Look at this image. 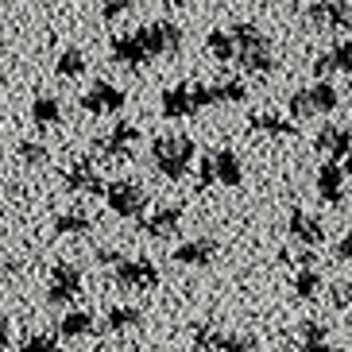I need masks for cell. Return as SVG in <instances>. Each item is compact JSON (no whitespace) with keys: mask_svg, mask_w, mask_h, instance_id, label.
<instances>
[{"mask_svg":"<svg viewBox=\"0 0 352 352\" xmlns=\"http://www.w3.org/2000/svg\"><path fill=\"white\" fill-rule=\"evenodd\" d=\"M51 228L54 236H85V232H94V217L82 209H70V213H58Z\"/></svg>","mask_w":352,"mask_h":352,"instance_id":"d4e9b609","label":"cell"},{"mask_svg":"<svg viewBox=\"0 0 352 352\" xmlns=\"http://www.w3.org/2000/svg\"><path fill=\"white\" fill-rule=\"evenodd\" d=\"M20 352H63V344H58L54 333H28L23 344H20Z\"/></svg>","mask_w":352,"mask_h":352,"instance_id":"1f68e13d","label":"cell"},{"mask_svg":"<svg viewBox=\"0 0 352 352\" xmlns=\"http://www.w3.org/2000/svg\"><path fill=\"white\" fill-rule=\"evenodd\" d=\"M287 236L294 240V244H302V248H318L321 240H325V228H321V221L314 217V213L294 206L287 213Z\"/></svg>","mask_w":352,"mask_h":352,"instance_id":"5bb4252c","label":"cell"},{"mask_svg":"<svg viewBox=\"0 0 352 352\" xmlns=\"http://www.w3.org/2000/svg\"><path fill=\"white\" fill-rule=\"evenodd\" d=\"M66 190L97 197V194L104 190V182H101V175H97V166L89 163V159H78V163H74L70 170H66Z\"/></svg>","mask_w":352,"mask_h":352,"instance_id":"ffe728a7","label":"cell"},{"mask_svg":"<svg viewBox=\"0 0 352 352\" xmlns=\"http://www.w3.org/2000/svg\"><path fill=\"white\" fill-rule=\"evenodd\" d=\"M159 113H163L166 120H186V116H194V104H190V85L186 82L166 85L163 94H159Z\"/></svg>","mask_w":352,"mask_h":352,"instance_id":"d6986e66","label":"cell"},{"mask_svg":"<svg viewBox=\"0 0 352 352\" xmlns=\"http://www.w3.org/2000/svg\"><path fill=\"white\" fill-rule=\"evenodd\" d=\"M109 54H113L116 66H128V70H140V66H147L151 58L144 54V47H140V39L132 35H116L113 43H109Z\"/></svg>","mask_w":352,"mask_h":352,"instance_id":"44dd1931","label":"cell"},{"mask_svg":"<svg viewBox=\"0 0 352 352\" xmlns=\"http://www.w3.org/2000/svg\"><path fill=\"white\" fill-rule=\"evenodd\" d=\"M197 186L206 190V186H213V170H209V159L201 166H197Z\"/></svg>","mask_w":352,"mask_h":352,"instance_id":"f35d334b","label":"cell"},{"mask_svg":"<svg viewBox=\"0 0 352 352\" xmlns=\"http://www.w3.org/2000/svg\"><path fill=\"white\" fill-rule=\"evenodd\" d=\"M135 144H140V128L128 124V120H116L113 132H104L94 140V151L101 159H128Z\"/></svg>","mask_w":352,"mask_h":352,"instance_id":"30bf717a","label":"cell"},{"mask_svg":"<svg viewBox=\"0 0 352 352\" xmlns=\"http://www.w3.org/2000/svg\"><path fill=\"white\" fill-rule=\"evenodd\" d=\"M206 54L213 58V63H232V39H228V32H209L206 35Z\"/></svg>","mask_w":352,"mask_h":352,"instance_id":"f546056e","label":"cell"},{"mask_svg":"<svg viewBox=\"0 0 352 352\" xmlns=\"http://www.w3.org/2000/svg\"><path fill=\"white\" fill-rule=\"evenodd\" d=\"M209 170H213V182L221 186H244V163L232 147H221L209 155Z\"/></svg>","mask_w":352,"mask_h":352,"instance_id":"e0dca14e","label":"cell"},{"mask_svg":"<svg viewBox=\"0 0 352 352\" xmlns=\"http://www.w3.org/2000/svg\"><path fill=\"white\" fill-rule=\"evenodd\" d=\"M217 256H221V244H217V240L197 236V240H182L170 259H175L178 267H209Z\"/></svg>","mask_w":352,"mask_h":352,"instance_id":"9a60e30c","label":"cell"},{"mask_svg":"<svg viewBox=\"0 0 352 352\" xmlns=\"http://www.w3.org/2000/svg\"><path fill=\"white\" fill-rule=\"evenodd\" d=\"M32 124L35 128H54V124H63V101H58V97L54 94H39L32 101Z\"/></svg>","mask_w":352,"mask_h":352,"instance_id":"603a6c76","label":"cell"},{"mask_svg":"<svg viewBox=\"0 0 352 352\" xmlns=\"http://www.w3.org/2000/svg\"><path fill=\"white\" fill-rule=\"evenodd\" d=\"M325 325H321V321H302L298 325V341L302 344H325Z\"/></svg>","mask_w":352,"mask_h":352,"instance_id":"836d02e7","label":"cell"},{"mask_svg":"<svg viewBox=\"0 0 352 352\" xmlns=\"http://www.w3.org/2000/svg\"><path fill=\"white\" fill-rule=\"evenodd\" d=\"M248 124H252V132H263V135H294L298 132V128L279 113H252Z\"/></svg>","mask_w":352,"mask_h":352,"instance_id":"4316f807","label":"cell"},{"mask_svg":"<svg viewBox=\"0 0 352 352\" xmlns=\"http://www.w3.org/2000/svg\"><path fill=\"white\" fill-rule=\"evenodd\" d=\"M85 275L78 263H54L51 267V283H47V302L51 306H70V302L82 298Z\"/></svg>","mask_w":352,"mask_h":352,"instance_id":"8992f818","label":"cell"},{"mask_svg":"<svg viewBox=\"0 0 352 352\" xmlns=\"http://www.w3.org/2000/svg\"><path fill=\"white\" fill-rule=\"evenodd\" d=\"M8 344H12V321L0 314V349H8Z\"/></svg>","mask_w":352,"mask_h":352,"instance_id":"ab89813d","label":"cell"},{"mask_svg":"<svg viewBox=\"0 0 352 352\" xmlns=\"http://www.w3.org/2000/svg\"><path fill=\"white\" fill-rule=\"evenodd\" d=\"M349 43H337V47H329V51H321L318 58H314V74H318V82H329L333 74H341V78H349L352 70V58H349Z\"/></svg>","mask_w":352,"mask_h":352,"instance_id":"ac0fdd59","label":"cell"},{"mask_svg":"<svg viewBox=\"0 0 352 352\" xmlns=\"http://www.w3.org/2000/svg\"><path fill=\"white\" fill-rule=\"evenodd\" d=\"M352 20L349 0H314L306 4V23L318 28V32H344Z\"/></svg>","mask_w":352,"mask_h":352,"instance_id":"9c48e42d","label":"cell"},{"mask_svg":"<svg viewBox=\"0 0 352 352\" xmlns=\"http://www.w3.org/2000/svg\"><path fill=\"white\" fill-rule=\"evenodd\" d=\"M128 8H132V0H101V16L104 20H120Z\"/></svg>","mask_w":352,"mask_h":352,"instance_id":"d590c367","label":"cell"},{"mask_svg":"<svg viewBox=\"0 0 352 352\" xmlns=\"http://www.w3.org/2000/svg\"><path fill=\"white\" fill-rule=\"evenodd\" d=\"M194 341L201 352H256V341H252L248 333H225V329H206V325H197Z\"/></svg>","mask_w":352,"mask_h":352,"instance_id":"8fae6325","label":"cell"},{"mask_svg":"<svg viewBox=\"0 0 352 352\" xmlns=\"http://www.w3.org/2000/svg\"><path fill=\"white\" fill-rule=\"evenodd\" d=\"M113 279L116 287L124 290H155L159 287V267L151 263V259H120L113 267Z\"/></svg>","mask_w":352,"mask_h":352,"instance_id":"52a82bcc","label":"cell"},{"mask_svg":"<svg viewBox=\"0 0 352 352\" xmlns=\"http://www.w3.org/2000/svg\"><path fill=\"white\" fill-rule=\"evenodd\" d=\"M302 352H337V349H333V344H306Z\"/></svg>","mask_w":352,"mask_h":352,"instance_id":"60d3db41","label":"cell"},{"mask_svg":"<svg viewBox=\"0 0 352 352\" xmlns=\"http://www.w3.org/2000/svg\"><path fill=\"white\" fill-rule=\"evenodd\" d=\"M101 194H104V201H109V209H113L116 217H124V221L140 217V213L147 209V190L140 186V182H132V178H113Z\"/></svg>","mask_w":352,"mask_h":352,"instance_id":"277c9868","label":"cell"},{"mask_svg":"<svg viewBox=\"0 0 352 352\" xmlns=\"http://www.w3.org/2000/svg\"><path fill=\"white\" fill-rule=\"evenodd\" d=\"M314 186H318V197L325 206H344V190H349V170H344V163H321Z\"/></svg>","mask_w":352,"mask_h":352,"instance_id":"4fadbf2b","label":"cell"},{"mask_svg":"<svg viewBox=\"0 0 352 352\" xmlns=\"http://www.w3.org/2000/svg\"><path fill=\"white\" fill-rule=\"evenodd\" d=\"M228 39H232V58L244 66V74L263 78V74L275 70V63H279L275 58V47H271V39L252 20H236L228 28Z\"/></svg>","mask_w":352,"mask_h":352,"instance_id":"6da1fadb","label":"cell"},{"mask_svg":"<svg viewBox=\"0 0 352 352\" xmlns=\"http://www.w3.org/2000/svg\"><path fill=\"white\" fill-rule=\"evenodd\" d=\"M16 155H20V163H28V166H43L47 159H51V151H47V144H39V140H23V144L16 147Z\"/></svg>","mask_w":352,"mask_h":352,"instance_id":"4dcf8cb0","label":"cell"},{"mask_svg":"<svg viewBox=\"0 0 352 352\" xmlns=\"http://www.w3.org/2000/svg\"><path fill=\"white\" fill-rule=\"evenodd\" d=\"M85 70H89V58H85L82 47H66V51L54 58V74H58V78H66V82L82 78Z\"/></svg>","mask_w":352,"mask_h":352,"instance_id":"484cf974","label":"cell"},{"mask_svg":"<svg viewBox=\"0 0 352 352\" xmlns=\"http://www.w3.org/2000/svg\"><path fill=\"white\" fill-rule=\"evenodd\" d=\"M94 329H97V318L89 310H66L63 321H58L63 341H85V337H94Z\"/></svg>","mask_w":352,"mask_h":352,"instance_id":"7402d4cb","label":"cell"},{"mask_svg":"<svg viewBox=\"0 0 352 352\" xmlns=\"http://www.w3.org/2000/svg\"><path fill=\"white\" fill-rule=\"evenodd\" d=\"M190 104H194V113L213 109V104H217V89L206 85V82H190Z\"/></svg>","mask_w":352,"mask_h":352,"instance_id":"d6a6232c","label":"cell"},{"mask_svg":"<svg viewBox=\"0 0 352 352\" xmlns=\"http://www.w3.org/2000/svg\"><path fill=\"white\" fill-rule=\"evenodd\" d=\"M337 104H341L337 85L314 82L306 89H298V94H290V116H298V120H306V116H329V113H337Z\"/></svg>","mask_w":352,"mask_h":352,"instance_id":"3957f363","label":"cell"},{"mask_svg":"<svg viewBox=\"0 0 352 352\" xmlns=\"http://www.w3.org/2000/svg\"><path fill=\"white\" fill-rule=\"evenodd\" d=\"M140 47H144L147 58H159V54H178L182 51V28L170 20H151L135 32Z\"/></svg>","mask_w":352,"mask_h":352,"instance_id":"5b68a950","label":"cell"},{"mask_svg":"<svg viewBox=\"0 0 352 352\" xmlns=\"http://www.w3.org/2000/svg\"><path fill=\"white\" fill-rule=\"evenodd\" d=\"M166 8H182V4H194V0H163Z\"/></svg>","mask_w":352,"mask_h":352,"instance_id":"b9f144b4","label":"cell"},{"mask_svg":"<svg viewBox=\"0 0 352 352\" xmlns=\"http://www.w3.org/2000/svg\"><path fill=\"white\" fill-rule=\"evenodd\" d=\"M294 294H298L302 302H314L321 294V271L314 267H298L294 271Z\"/></svg>","mask_w":352,"mask_h":352,"instance_id":"83f0119b","label":"cell"},{"mask_svg":"<svg viewBox=\"0 0 352 352\" xmlns=\"http://www.w3.org/2000/svg\"><path fill=\"white\" fill-rule=\"evenodd\" d=\"M182 217H186V209L178 206V201H166V206L151 209L144 221H140V228H144V236L151 240H170L182 228Z\"/></svg>","mask_w":352,"mask_h":352,"instance_id":"7c38bea8","label":"cell"},{"mask_svg":"<svg viewBox=\"0 0 352 352\" xmlns=\"http://www.w3.org/2000/svg\"><path fill=\"white\" fill-rule=\"evenodd\" d=\"M197 147L190 135H155L151 140V166L155 175H163L166 182H182L194 166Z\"/></svg>","mask_w":352,"mask_h":352,"instance_id":"7a4b0ae2","label":"cell"},{"mask_svg":"<svg viewBox=\"0 0 352 352\" xmlns=\"http://www.w3.org/2000/svg\"><path fill=\"white\" fill-rule=\"evenodd\" d=\"M329 298H333V306H337V310H349V298H352V287H349V279H341V283H333V290H329Z\"/></svg>","mask_w":352,"mask_h":352,"instance_id":"e575fe53","label":"cell"},{"mask_svg":"<svg viewBox=\"0 0 352 352\" xmlns=\"http://www.w3.org/2000/svg\"><path fill=\"white\" fill-rule=\"evenodd\" d=\"M124 89H120V85H113V82H94L89 85V89H85L82 94V109L89 116H116L120 113V109H124Z\"/></svg>","mask_w":352,"mask_h":352,"instance_id":"ba28073f","label":"cell"},{"mask_svg":"<svg viewBox=\"0 0 352 352\" xmlns=\"http://www.w3.org/2000/svg\"><path fill=\"white\" fill-rule=\"evenodd\" d=\"M213 89H217V104H244L248 101V85H244V78H225V82H217Z\"/></svg>","mask_w":352,"mask_h":352,"instance_id":"f1b7e54d","label":"cell"},{"mask_svg":"<svg viewBox=\"0 0 352 352\" xmlns=\"http://www.w3.org/2000/svg\"><path fill=\"white\" fill-rule=\"evenodd\" d=\"M352 147V135H349V124H325L318 135H314V151H325L329 163H344Z\"/></svg>","mask_w":352,"mask_h":352,"instance_id":"2e32d148","label":"cell"},{"mask_svg":"<svg viewBox=\"0 0 352 352\" xmlns=\"http://www.w3.org/2000/svg\"><path fill=\"white\" fill-rule=\"evenodd\" d=\"M333 256L341 259V263H349V259H352V236H341V240H337V248H333Z\"/></svg>","mask_w":352,"mask_h":352,"instance_id":"74e56055","label":"cell"},{"mask_svg":"<svg viewBox=\"0 0 352 352\" xmlns=\"http://www.w3.org/2000/svg\"><path fill=\"white\" fill-rule=\"evenodd\" d=\"M120 248H97V263H104V267H116V263H120Z\"/></svg>","mask_w":352,"mask_h":352,"instance_id":"8d00e7d4","label":"cell"},{"mask_svg":"<svg viewBox=\"0 0 352 352\" xmlns=\"http://www.w3.org/2000/svg\"><path fill=\"white\" fill-rule=\"evenodd\" d=\"M144 325V310L140 306H113L104 314V329L109 333H132Z\"/></svg>","mask_w":352,"mask_h":352,"instance_id":"cb8c5ba5","label":"cell"}]
</instances>
